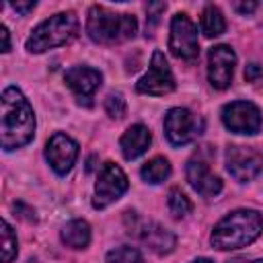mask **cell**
Wrapping results in <instances>:
<instances>
[{"label": "cell", "instance_id": "cell-25", "mask_svg": "<svg viewBox=\"0 0 263 263\" xmlns=\"http://www.w3.org/2000/svg\"><path fill=\"white\" fill-rule=\"evenodd\" d=\"M234 8L238 12H242V14H249V12H253L257 8V2H234Z\"/></svg>", "mask_w": 263, "mask_h": 263}, {"label": "cell", "instance_id": "cell-21", "mask_svg": "<svg viewBox=\"0 0 263 263\" xmlns=\"http://www.w3.org/2000/svg\"><path fill=\"white\" fill-rule=\"evenodd\" d=\"M166 203H168V210H171V214L175 218H185L191 212V208H193L191 201H189V197L185 193H181L179 189H171Z\"/></svg>", "mask_w": 263, "mask_h": 263}, {"label": "cell", "instance_id": "cell-14", "mask_svg": "<svg viewBox=\"0 0 263 263\" xmlns=\"http://www.w3.org/2000/svg\"><path fill=\"white\" fill-rule=\"evenodd\" d=\"M187 181L189 185L201 195V197H216L222 191V181L218 175H214L205 160L191 158L187 162Z\"/></svg>", "mask_w": 263, "mask_h": 263}, {"label": "cell", "instance_id": "cell-1", "mask_svg": "<svg viewBox=\"0 0 263 263\" xmlns=\"http://www.w3.org/2000/svg\"><path fill=\"white\" fill-rule=\"evenodd\" d=\"M35 136V113L16 86H8L0 101V144L4 150H16Z\"/></svg>", "mask_w": 263, "mask_h": 263}, {"label": "cell", "instance_id": "cell-29", "mask_svg": "<svg viewBox=\"0 0 263 263\" xmlns=\"http://www.w3.org/2000/svg\"><path fill=\"white\" fill-rule=\"evenodd\" d=\"M251 263H263V259H257V261H251Z\"/></svg>", "mask_w": 263, "mask_h": 263}, {"label": "cell", "instance_id": "cell-22", "mask_svg": "<svg viewBox=\"0 0 263 263\" xmlns=\"http://www.w3.org/2000/svg\"><path fill=\"white\" fill-rule=\"evenodd\" d=\"M107 263H144V257L134 247H117L107 253Z\"/></svg>", "mask_w": 263, "mask_h": 263}, {"label": "cell", "instance_id": "cell-4", "mask_svg": "<svg viewBox=\"0 0 263 263\" xmlns=\"http://www.w3.org/2000/svg\"><path fill=\"white\" fill-rule=\"evenodd\" d=\"M78 33V18L74 12H58L43 23H39L29 35L25 47L31 53H43L47 49L60 47L74 39Z\"/></svg>", "mask_w": 263, "mask_h": 263}, {"label": "cell", "instance_id": "cell-7", "mask_svg": "<svg viewBox=\"0 0 263 263\" xmlns=\"http://www.w3.org/2000/svg\"><path fill=\"white\" fill-rule=\"evenodd\" d=\"M136 90H138V92H144V95H154V97L168 95L171 90H175V78H173L171 66H168V62H166V58H164L162 51L156 49V51L152 53L150 68H148V72L138 80Z\"/></svg>", "mask_w": 263, "mask_h": 263}, {"label": "cell", "instance_id": "cell-20", "mask_svg": "<svg viewBox=\"0 0 263 263\" xmlns=\"http://www.w3.org/2000/svg\"><path fill=\"white\" fill-rule=\"evenodd\" d=\"M0 226H2V230H0V234H2V263H12V259L16 257V251H18L16 234L12 232V228L6 220H2Z\"/></svg>", "mask_w": 263, "mask_h": 263}, {"label": "cell", "instance_id": "cell-8", "mask_svg": "<svg viewBox=\"0 0 263 263\" xmlns=\"http://www.w3.org/2000/svg\"><path fill=\"white\" fill-rule=\"evenodd\" d=\"M164 134L173 146H185L201 134V121L185 107H175L164 115Z\"/></svg>", "mask_w": 263, "mask_h": 263}, {"label": "cell", "instance_id": "cell-19", "mask_svg": "<svg viewBox=\"0 0 263 263\" xmlns=\"http://www.w3.org/2000/svg\"><path fill=\"white\" fill-rule=\"evenodd\" d=\"M140 175H142V179H144L146 183L158 185V183H162V181L171 175V162H168L164 156H154L152 160H148V162L142 166Z\"/></svg>", "mask_w": 263, "mask_h": 263}, {"label": "cell", "instance_id": "cell-17", "mask_svg": "<svg viewBox=\"0 0 263 263\" xmlns=\"http://www.w3.org/2000/svg\"><path fill=\"white\" fill-rule=\"evenodd\" d=\"M60 238L70 249H84L90 242V226L86 220H72L62 228Z\"/></svg>", "mask_w": 263, "mask_h": 263}, {"label": "cell", "instance_id": "cell-6", "mask_svg": "<svg viewBox=\"0 0 263 263\" xmlns=\"http://www.w3.org/2000/svg\"><path fill=\"white\" fill-rule=\"evenodd\" d=\"M127 191V177L115 162H105L99 171L97 183H95V197L92 205L97 210L107 208L109 203L117 201Z\"/></svg>", "mask_w": 263, "mask_h": 263}, {"label": "cell", "instance_id": "cell-27", "mask_svg": "<svg viewBox=\"0 0 263 263\" xmlns=\"http://www.w3.org/2000/svg\"><path fill=\"white\" fill-rule=\"evenodd\" d=\"M257 74H261V68H259L257 64H251V66H249V70L245 72L247 80H255V76H257Z\"/></svg>", "mask_w": 263, "mask_h": 263}, {"label": "cell", "instance_id": "cell-12", "mask_svg": "<svg viewBox=\"0 0 263 263\" xmlns=\"http://www.w3.org/2000/svg\"><path fill=\"white\" fill-rule=\"evenodd\" d=\"M45 158L58 175H66L78 158V144L70 136L58 132L45 144Z\"/></svg>", "mask_w": 263, "mask_h": 263}, {"label": "cell", "instance_id": "cell-26", "mask_svg": "<svg viewBox=\"0 0 263 263\" xmlns=\"http://www.w3.org/2000/svg\"><path fill=\"white\" fill-rule=\"evenodd\" d=\"M0 37H2V51H4V53L10 51V37H8V29H6V27L0 29Z\"/></svg>", "mask_w": 263, "mask_h": 263}, {"label": "cell", "instance_id": "cell-23", "mask_svg": "<svg viewBox=\"0 0 263 263\" xmlns=\"http://www.w3.org/2000/svg\"><path fill=\"white\" fill-rule=\"evenodd\" d=\"M105 109L113 119H119L125 115V99L121 97V92H111L105 99Z\"/></svg>", "mask_w": 263, "mask_h": 263}, {"label": "cell", "instance_id": "cell-15", "mask_svg": "<svg viewBox=\"0 0 263 263\" xmlns=\"http://www.w3.org/2000/svg\"><path fill=\"white\" fill-rule=\"evenodd\" d=\"M152 142V136H150V129L142 123H136L132 127H127V132L121 136L119 140V148H121V154L127 158V160H134L138 156H142L148 146Z\"/></svg>", "mask_w": 263, "mask_h": 263}, {"label": "cell", "instance_id": "cell-3", "mask_svg": "<svg viewBox=\"0 0 263 263\" xmlns=\"http://www.w3.org/2000/svg\"><path fill=\"white\" fill-rule=\"evenodd\" d=\"M136 31H138V23H136V16L132 14H119L99 4L90 6L88 10L86 33L97 43H105V45L121 43L132 39Z\"/></svg>", "mask_w": 263, "mask_h": 263}, {"label": "cell", "instance_id": "cell-28", "mask_svg": "<svg viewBox=\"0 0 263 263\" xmlns=\"http://www.w3.org/2000/svg\"><path fill=\"white\" fill-rule=\"evenodd\" d=\"M193 263H212V261H210V259H195Z\"/></svg>", "mask_w": 263, "mask_h": 263}, {"label": "cell", "instance_id": "cell-11", "mask_svg": "<svg viewBox=\"0 0 263 263\" xmlns=\"http://www.w3.org/2000/svg\"><path fill=\"white\" fill-rule=\"evenodd\" d=\"M236 66V53L228 45H216L208 53V78L210 84L218 90H224L232 82Z\"/></svg>", "mask_w": 263, "mask_h": 263}, {"label": "cell", "instance_id": "cell-16", "mask_svg": "<svg viewBox=\"0 0 263 263\" xmlns=\"http://www.w3.org/2000/svg\"><path fill=\"white\" fill-rule=\"evenodd\" d=\"M140 238L158 255H164V253H171L175 249V236L164 230L162 226L154 224V222H148V224H142L140 228Z\"/></svg>", "mask_w": 263, "mask_h": 263}, {"label": "cell", "instance_id": "cell-13", "mask_svg": "<svg viewBox=\"0 0 263 263\" xmlns=\"http://www.w3.org/2000/svg\"><path fill=\"white\" fill-rule=\"evenodd\" d=\"M64 80L66 84L70 86V90L76 95L78 103H84V105H90V99L92 95L97 92V88L101 86V72L95 70V68H88V66H74L70 68L66 74H64Z\"/></svg>", "mask_w": 263, "mask_h": 263}, {"label": "cell", "instance_id": "cell-9", "mask_svg": "<svg viewBox=\"0 0 263 263\" xmlns=\"http://www.w3.org/2000/svg\"><path fill=\"white\" fill-rule=\"evenodd\" d=\"M222 121L224 125L234 132V134H247V136H253L261 129V111L249 103V101H234V103H228L224 109H222Z\"/></svg>", "mask_w": 263, "mask_h": 263}, {"label": "cell", "instance_id": "cell-2", "mask_svg": "<svg viewBox=\"0 0 263 263\" xmlns=\"http://www.w3.org/2000/svg\"><path fill=\"white\" fill-rule=\"evenodd\" d=\"M263 230V216L257 210H234L212 230V245L220 251H234L251 245Z\"/></svg>", "mask_w": 263, "mask_h": 263}, {"label": "cell", "instance_id": "cell-10", "mask_svg": "<svg viewBox=\"0 0 263 263\" xmlns=\"http://www.w3.org/2000/svg\"><path fill=\"white\" fill-rule=\"evenodd\" d=\"M226 168L236 181L247 183L261 173L263 154L255 146H230L226 150Z\"/></svg>", "mask_w": 263, "mask_h": 263}, {"label": "cell", "instance_id": "cell-30", "mask_svg": "<svg viewBox=\"0 0 263 263\" xmlns=\"http://www.w3.org/2000/svg\"><path fill=\"white\" fill-rule=\"evenodd\" d=\"M27 263H35V261H27Z\"/></svg>", "mask_w": 263, "mask_h": 263}, {"label": "cell", "instance_id": "cell-24", "mask_svg": "<svg viewBox=\"0 0 263 263\" xmlns=\"http://www.w3.org/2000/svg\"><path fill=\"white\" fill-rule=\"evenodd\" d=\"M16 12H21V14H27V12H31L33 8H35V2L33 0H29V2H12L10 4Z\"/></svg>", "mask_w": 263, "mask_h": 263}, {"label": "cell", "instance_id": "cell-18", "mask_svg": "<svg viewBox=\"0 0 263 263\" xmlns=\"http://www.w3.org/2000/svg\"><path fill=\"white\" fill-rule=\"evenodd\" d=\"M199 27H201V33L205 37H218L224 33L226 29V21H224V14L218 6L214 4H208L201 12V21H199Z\"/></svg>", "mask_w": 263, "mask_h": 263}, {"label": "cell", "instance_id": "cell-5", "mask_svg": "<svg viewBox=\"0 0 263 263\" xmlns=\"http://www.w3.org/2000/svg\"><path fill=\"white\" fill-rule=\"evenodd\" d=\"M168 49L179 60H195L199 55V41H197V29L193 21L185 12H177L171 21V37H168Z\"/></svg>", "mask_w": 263, "mask_h": 263}]
</instances>
